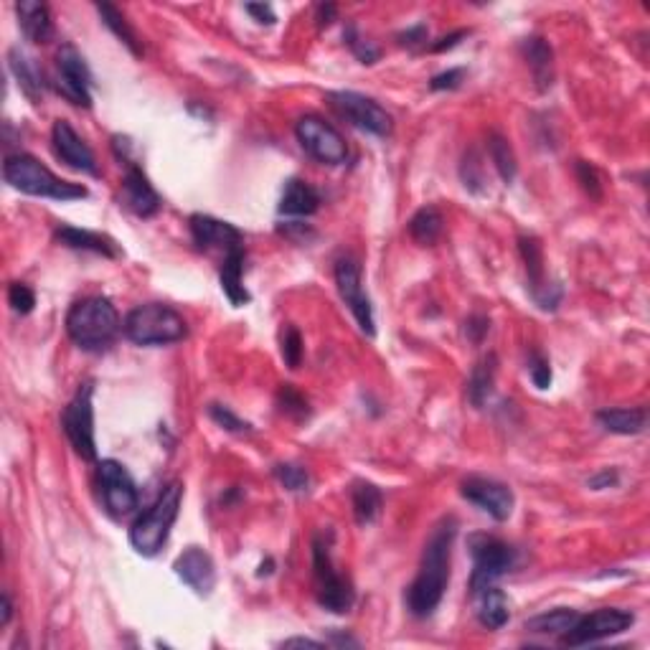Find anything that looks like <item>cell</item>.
I'll use <instances>...</instances> for the list:
<instances>
[{
  "instance_id": "6da1fadb",
  "label": "cell",
  "mask_w": 650,
  "mask_h": 650,
  "mask_svg": "<svg viewBox=\"0 0 650 650\" xmlns=\"http://www.w3.org/2000/svg\"><path fill=\"white\" fill-rule=\"evenodd\" d=\"M458 539V518L447 516L432 529L414 582L407 587V610L414 617H430L440 607L450 582L452 546Z\"/></svg>"
},
{
  "instance_id": "7a4b0ae2",
  "label": "cell",
  "mask_w": 650,
  "mask_h": 650,
  "mask_svg": "<svg viewBox=\"0 0 650 650\" xmlns=\"http://www.w3.org/2000/svg\"><path fill=\"white\" fill-rule=\"evenodd\" d=\"M122 320L110 298L92 295L77 300L67 313V333L82 351L102 353L115 343Z\"/></svg>"
},
{
  "instance_id": "3957f363",
  "label": "cell",
  "mask_w": 650,
  "mask_h": 650,
  "mask_svg": "<svg viewBox=\"0 0 650 650\" xmlns=\"http://www.w3.org/2000/svg\"><path fill=\"white\" fill-rule=\"evenodd\" d=\"M3 178L16 191L28 193V196H41V199L77 201L89 196L87 188L79 186V183L64 181L54 171H49L39 158L28 153L8 155L6 163H3Z\"/></svg>"
},
{
  "instance_id": "277c9868",
  "label": "cell",
  "mask_w": 650,
  "mask_h": 650,
  "mask_svg": "<svg viewBox=\"0 0 650 650\" xmlns=\"http://www.w3.org/2000/svg\"><path fill=\"white\" fill-rule=\"evenodd\" d=\"M183 501V483L181 480H171V483L160 491L153 506L143 513L130 529V544L143 557H155L163 546H166L168 536H171L173 524H176L178 511H181Z\"/></svg>"
},
{
  "instance_id": "5b68a950",
  "label": "cell",
  "mask_w": 650,
  "mask_h": 650,
  "mask_svg": "<svg viewBox=\"0 0 650 650\" xmlns=\"http://www.w3.org/2000/svg\"><path fill=\"white\" fill-rule=\"evenodd\" d=\"M122 331L135 346H168L188 336V323L171 305L145 303L127 313Z\"/></svg>"
},
{
  "instance_id": "8992f818",
  "label": "cell",
  "mask_w": 650,
  "mask_h": 650,
  "mask_svg": "<svg viewBox=\"0 0 650 650\" xmlns=\"http://www.w3.org/2000/svg\"><path fill=\"white\" fill-rule=\"evenodd\" d=\"M333 534H315L313 539V577H315V597L323 610L333 615H346L356 602V590L351 579L341 574L333 564Z\"/></svg>"
},
{
  "instance_id": "52a82bcc",
  "label": "cell",
  "mask_w": 650,
  "mask_h": 650,
  "mask_svg": "<svg viewBox=\"0 0 650 650\" xmlns=\"http://www.w3.org/2000/svg\"><path fill=\"white\" fill-rule=\"evenodd\" d=\"M468 546L470 557H473L470 592L485 587V584H498V579L506 577L516 567V549L498 536L473 534Z\"/></svg>"
},
{
  "instance_id": "ba28073f",
  "label": "cell",
  "mask_w": 650,
  "mask_h": 650,
  "mask_svg": "<svg viewBox=\"0 0 650 650\" xmlns=\"http://www.w3.org/2000/svg\"><path fill=\"white\" fill-rule=\"evenodd\" d=\"M61 427L67 432L74 452L79 458L94 463L97 460V440H94V384H82L72 402L61 414Z\"/></svg>"
},
{
  "instance_id": "9c48e42d",
  "label": "cell",
  "mask_w": 650,
  "mask_h": 650,
  "mask_svg": "<svg viewBox=\"0 0 650 650\" xmlns=\"http://www.w3.org/2000/svg\"><path fill=\"white\" fill-rule=\"evenodd\" d=\"M298 143L310 158L323 166H343L348 160V145L343 135L328 120L318 115H303L295 125Z\"/></svg>"
},
{
  "instance_id": "30bf717a",
  "label": "cell",
  "mask_w": 650,
  "mask_h": 650,
  "mask_svg": "<svg viewBox=\"0 0 650 650\" xmlns=\"http://www.w3.org/2000/svg\"><path fill=\"white\" fill-rule=\"evenodd\" d=\"M328 102H331L338 115L346 117L356 130H364V133L376 135V138L392 135V115H389L379 102L366 97V94L341 89V92H328Z\"/></svg>"
},
{
  "instance_id": "8fae6325",
  "label": "cell",
  "mask_w": 650,
  "mask_h": 650,
  "mask_svg": "<svg viewBox=\"0 0 650 650\" xmlns=\"http://www.w3.org/2000/svg\"><path fill=\"white\" fill-rule=\"evenodd\" d=\"M635 625V615L630 610H620V607H602V610L590 612V615H579L574 628L567 635H562V645L569 648H579V645H592L600 640L615 638V635L625 633Z\"/></svg>"
},
{
  "instance_id": "7c38bea8",
  "label": "cell",
  "mask_w": 650,
  "mask_h": 650,
  "mask_svg": "<svg viewBox=\"0 0 650 650\" xmlns=\"http://www.w3.org/2000/svg\"><path fill=\"white\" fill-rule=\"evenodd\" d=\"M336 287L341 300L346 303V308L351 310L356 323H359L361 333H366L369 338L376 336V318H374V305L371 298L364 290V277H361V265L353 257H341L336 262Z\"/></svg>"
},
{
  "instance_id": "4fadbf2b",
  "label": "cell",
  "mask_w": 650,
  "mask_h": 650,
  "mask_svg": "<svg viewBox=\"0 0 650 650\" xmlns=\"http://www.w3.org/2000/svg\"><path fill=\"white\" fill-rule=\"evenodd\" d=\"M518 252H521V259H524L531 298H534V303L539 305L541 310L554 313V310L562 305L564 287L559 285V282L546 277L544 249H541V242L536 237H531V234H524V237H518Z\"/></svg>"
},
{
  "instance_id": "5bb4252c",
  "label": "cell",
  "mask_w": 650,
  "mask_h": 650,
  "mask_svg": "<svg viewBox=\"0 0 650 650\" xmlns=\"http://www.w3.org/2000/svg\"><path fill=\"white\" fill-rule=\"evenodd\" d=\"M56 92L77 107H92V72L77 46L64 44L56 51Z\"/></svg>"
},
{
  "instance_id": "9a60e30c",
  "label": "cell",
  "mask_w": 650,
  "mask_h": 650,
  "mask_svg": "<svg viewBox=\"0 0 650 650\" xmlns=\"http://www.w3.org/2000/svg\"><path fill=\"white\" fill-rule=\"evenodd\" d=\"M97 483H100L105 508L112 516L122 518L138 511V485H135L133 475L127 473L125 465L117 463V460H100L97 463Z\"/></svg>"
},
{
  "instance_id": "2e32d148",
  "label": "cell",
  "mask_w": 650,
  "mask_h": 650,
  "mask_svg": "<svg viewBox=\"0 0 650 650\" xmlns=\"http://www.w3.org/2000/svg\"><path fill=\"white\" fill-rule=\"evenodd\" d=\"M460 493L465 501L478 506L480 511L488 513L496 521H508L516 506V496L506 483L496 478H485V475H468L460 483Z\"/></svg>"
},
{
  "instance_id": "e0dca14e",
  "label": "cell",
  "mask_w": 650,
  "mask_h": 650,
  "mask_svg": "<svg viewBox=\"0 0 650 650\" xmlns=\"http://www.w3.org/2000/svg\"><path fill=\"white\" fill-rule=\"evenodd\" d=\"M125 160V178H122V191L120 201L127 211H133L140 219H150L160 211L163 199L158 196V191L153 188V183L148 181L145 171L140 166H135L130 158Z\"/></svg>"
},
{
  "instance_id": "ac0fdd59",
  "label": "cell",
  "mask_w": 650,
  "mask_h": 650,
  "mask_svg": "<svg viewBox=\"0 0 650 650\" xmlns=\"http://www.w3.org/2000/svg\"><path fill=\"white\" fill-rule=\"evenodd\" d=\"M51 145H54V153L61 163H67L69 168L87 173V176H100L92 148L84 143L82 135L67 120L54 122V127H51Z\"/></svg>"
},
{
  "instance_id": "d6986e66",
  "label": "cell",
  "mask_w": 650,
  "mask_h": 650,
  "mask_svg": "<svg viewBox=\"0 0 650 650\" xmlns=\"http://www.w3.org/2000/svg\"><path fill=\"white\" fill-rule=\"evenodd\" d=\"M188 229H191L193 244L204 252H211V249H219V252H229L234 247H242L244 234L239 232L237 226L229 224V221L214 219L209 214H193L188 219Z\"/></svg>"
},
{
  "instance_id": "ffe728a7",
  "label": "cell",
  "mask_w": 650,
  "mask_h": 650,
  "mask_svg": "<svg viewBox=\"0 0 650 650\" xmlns=\"http://www.w3.org/2000/svg\"><path fill=\"white\" fill-rule=\"evenodd\" d=\"M173 569L178 579H183V584H188L196 595H211L216 587V564L209 551L201 546H188L176 559Z\"/></svg>"
},
{
  "instance_id": "44dd1931",
  "label": "cell",
  "mask_w": 650,
  "mask_h": 650,
  "mask_svg": "<svg viewBox=\"0 0 650 650\" xmlns=\"http://www.w3.org/2000/svg\"><path fill=\"white\" fill-rule=\"evenodd\" d=\"M473 602L475 615H478L483 628L501 630L511 620V602L498 584H485V587L473 590Z\"/></svg>"
},
{
  "instance_id": "7402d4cb",
  "label": "cell",
  "mask_w": 650,
  "mask_h": 650,
  "mask_svg": "<svg viewBox=\"0 0 650 650\" xmlns=\"http://www.w3.org/2000/svg\"><path fill=\"white\" fill-rule=\"evenodd\" d=\"M54 239L69 249H82V252L102 254V257H110V259L122 257V249L117 247L115 239L105 237V234H100V232L79 229V226L59 224L54 229Z\"/></svg>"
},
{
  "instance_id": "603a6c76",
  "label": "cell",
  "mask_w": 650,
  "mask_h": 650,
  "mask_svg": "<svg viewBox=\"0 0 650 650\" xmlns=\"http://www.w3.org/2000/svg\"><path fill=\"white\" fill-rule=\"evenodd\" d=\"M244 259H247V252L242 247H234L224 254V262L219 267V282L224 295L229 298V303L234 308H242V305L252 303V295L244 287Z\"/></svg>"
},
{
  "instance_id": "cb8c5ba5",
  "label": "cell",
  "mask_w": 650,
  "mask_h": 650,
  "mask_svg": "<svg viewBox=\"0 0 650 650\" xmlns=\"http://www.w3.org/2000/svg\"><path fill=\"white\" fill-rule=\"evenodd\" d=\"M18 26H21L23 36L34 44H49L54 36V21H51V11L46 3L39 0H21L16 3Z\"/></svg>"
},
{
  "instance_id": "d4e9b609",
  "label": "cell",
  "mask_w": 650,
  "mask_h": 650,
  "mask_svg": "<svg viewBox=\"0 0 650 650\" xmlns=\"http://www.w3.org/2000/svg\"><path fill=\"white\" fill-rule=\"evenodd\" d=\"M8 69H11L13 79L18 82L21 92L26 94L28 100L34 102V105H39L46 82H44V74H41V69L36 67V61L31 59V56H28L21 46H13V49L8 51Z\"/></svg>"
},
{
  "instance_id": "484cf974",
  "label": "cell",
  "mask_w": 650,
  "mask_h": 650,
  "mask_svg": "<svg viewBox=\"0 0 650 650\" xmlns=\"http://www.w3.org/2000/svg\"><path fill=\"white\" fill-rule=\"evenodd\" d=\"M521 54L529 64L539 92L551 89V84H554V51H551L549 41L541 39V36H529V39L521 41Z\"/></svg>"
},
{
  "instance_id": "4316f807",
  "label": "cell",
  "mask_w": 650,
  "mask_h": 650,
  "mask_svg": "<svg viewBox=\"0 0 650 650\" xmlns=\"http://www.w3.org/2000/svg\"><path fill=\"white\" fill-rule=\"evenodd\" d=\"M602 430L612 435H640L648 427V409L645 407H612L597 412Z\"/></svg>"
},
{
  "instance_id": "83f0119b",
  "label": "cell",
  "mask_w": 650,
  "mask_h": 650,
  "mask_svg": "<svg viewBox=\"0 0 650 650\" xmlns=\"http://www.w3.org/2000/svg\"><path fill=\"white\" fill-rule=\"evenodd\" d=\"M320 209V196L308 181L300 178H290L285 183V191L280 196V211L282 216H310Z\"/></svg>"
},
{
  "instance_id": "f1b7e54d",
  "label": "cell",
  "mask_w": 650,
  "mask_h": 650,
  "mask_svg": "<svg viewBox=\"0 0 650 650\" xmlns=\"http://www.w3.org/2000/svg\"><path fill=\"white\" fill-rule=\"evenodd\" d=\"M351 506L356 524L369 526L379 518L381 506H384V493L379 485H374L371 480H353L351 485Z\"/></svg>"
},
{
  "instance_id": "f546056e",
  "label": "cell",
  "mask_w": 650,
  "mask_h": 650,
  "mask_svg": "<svg viewBox=\"0 0 650 650\" xmlns=\"http://www.w3.org/2000/svg\"><path fill=\"white\" fill-rule=\"evenodd\" d=\"M498 376V356L496 353H488L478 364L473 366L468 379V399L475 409L483 407L488 402V397L493 394V386H496Z\"/></svg>"
},
{
  "instance_id": "4dcf8cb0",
  "label": "cell",
  "mask_w": 650,
  "mask_h": 650,
  "mask_svg": "<svg viewBox=\"0 0 650 650\" xmlns=\"http://www.w3.org/2000/svg\"><path fill=\"white\" fill-rule=\"evenodd\" d=\"M442 229H445V219H442L437 206H422V209L409 219V237L417 244H422V247L435 244L437 239L442 237Z\"/></svg>"
},
{
  "instance_id": "1f68e13d",
  "label": "cell",
  "mask_w": 650,
  "mask_h": 650,
  "mask_svg": "<svg viewBox=\"0 0 650 650\" xmlns=\"http://www.w3.org/2000/svg\"><path fill=\"white\" fill-rule=\"evenodd\" d=\"M577 620L579 612L567 610V607H557V610L541 612V615L526 620V630L536 635H557V638H562V635H567L569 630L574 628Z\"/></svg>"
},
{
  "instance_id": "d6a6232c",
  "label": "cell",
  "mask_w": 650,
  "mask_h": 650,
  "mask_svg": "<svg viewBox=\"0 0 650 650\" xmlns=\"http://www.w3.org/2000/svg\"><path fill=\"white\" fill-rule=\"evenodd\" d=\"M97 11H100L102 21H105V26L110 28L112 34L117 36V39L122 41V44L127 46V49L133 51L135 56H143V46H140L138 41V34L133 31V26L127 23V18L122 16L120 11H117L112 3H97Z\"/></svg>"
},
{
  "instance_id": "836d02e7",
  "label": "cell",
  "mask_w": 650,
  "mask_h": 650,
  "mask_svg": "<svg viewBox=\"0 0 650 650\" xmlns=\"http://www.w3.org/2000/svg\"><path fill=\"white\" fill-rule=\"evenodd\" d=\"M488 155H491L493 166H496L498 176L503 178V183L511 186V183L516 181L518 163H516V155H513V148L508 145V140L503 138L501 133L488 135Z\"/></svg>"
},
{
  "instance_id": "e575fe53",
  "label": "cell",
  "mask_w": 650,
  "mask_h": 650,
  "mask_svg": "<svg viewBox=\"0 0 650 650\" xmlns=\"http://www.w3.org/2000/svg\"><path fill=\"white\" fill-rule=\"evenodd\" d=\"M277 407L285 417L295 419V422H305L310 417V404L303 394L295 389L292 384H282L280 392H277Z\"/></svg>"
},
{
  "instance_id": "d590c367",
  "label": "cell",
  "mask_w": 650,
  "mask_h": 650,
  "mask_svg": "<svg viewBox=\"0 0 650 650\" xmlns=\"http://www.w3.org/2000/svg\"><path fill=\"white\" fill-rule=\"evenodd\" d=\"M275 478L280 480L282 488H287L290 493H308L310 488V473L298 463H277L272 468Z\"/></svg>"
},
{
  "instance_id": "8d00e7d4",
  "label": "cell",
  "mask_w": 650,
  "mask_h": 650,
  "mask_svg": "<svg viewBox=\"0 0 650 650\" xmlns=\"http://www.w3.org/2000/svg\"><path fill=\"white\" fill-rule=\"evenodd\" d=\"M280 351H282V361H285L290 369H298L300 364H303V336H300V331L295 328V325L287 323L285 328H282V336H280Z\"/></svg>"
},
{
  "instance_id": "74e56055",
  "label": "cell",
  "mask_w": 650,
  "mask_h": 650,
  "mask_svg": "<svg viewBox=\"0 0 650 650\" xmlns=\"http://www.w3.org/2000/svg\"><path fill=\"white\" fill-rule=\"evenodd\" d=\"M343 39H346L348 49L353 51V56H356V59H359L361 64H374V61H379L381 51L376 49V46L371 44V41H366L364 36L359 34V28L353 26V23L346 28V34H343Z\"/></svg>"
},
{
  "instance_id": "f35d334b",
  "label": "cell",
  "mask_w": 650,
  "mask_h": 650,
  "mask_svg": "<svg viewBox=\"0 0 650 650\" xmlns=\"http://www.w3.org/2000/svg\"><path fill=\"white\" fill-rule=\"evenodd\" d=\"M209 417L214 419L216 425L224 427L226 432H237V435H244V432H252V425L247 419H242L239 414H234L226 404H209Z\"/></svg>"
},
{
  "instance_id": "ab89813d",
  "label": "cell",
  "mask_w": 650,
  "mask_h": 650,
  "mask_svg": "<svg viewBox=\"0 0 650 650\" xmlns=\"http://www.w3.org/2000/svg\"><path fill=\"white\" fill-rule=\"evenodd\" d=\"M574 173H577V181L582 183V188L590 193V199L600 201L602 199V176L592 163L587 160H577L574 163Z\"/></svg>"
},
{
  "instance_id": "60d3db41",
  "label": "cell",
  "mask_w": 650,
  "mask_h": 650,
  "mask_svg": "<svg viewBox=\"0 0 650 650\" xmlns=\"http://www.w3.org/2000/svg\"><path fill=\"white\" fill-rule=\"evenodd\" d=\"M8 303H11V308L18 315H28L36 308V292L28 285H23V282H13L8 287Z\"/></svg>"
},
{
  "instance_id": "b9f144b4",
  "label": "cell",
  "mask_w": 650,
  "mask_h": 650,
  "mask_svg": "<svg viewBox=\"0 0 650 650\" xmlns=\"http://www.w3.org/2000/svg\"><path fill=\"white\" fill-rule=\"evenodd\" d=\"M529 376L534 381L536 389H549L551 386V364L541 351H531L529 356Z\"/></svg>"
},
{
  "instance_id": "7bdbcfd3",
  "label": "cell",
  "mask_w": 650,
  "mask_h": 650,
  "mask_svg": "<svg viewBox=\"0 0 650 650\" xmlns=\"http://www.w3.org/2000/svg\"><path fill=\"white\" fill-rule=\"evenodd\" d=\"M491 333V318L488 315H470L465 320V336H468L470 343H483V338Z\"/></svg>"
},
{
  "instance_id": "ee69618b",
  "label": "cell",
  "mask_w": 650,
  "mask_h": 650,
  "mask_svg": "<svg viewBox=\"0 0 650 650\" xmlns=\"http://www.w3.org/2000/svg\"><path fill=\"white\" fill-rule=\"evenodd\" d=\"M465 79V69H447V72L437 74L430 79L432 92H445V89H458Z\"/></svg>"
},
{
  "instance_id": "f6af8a7d",
  "label": "cell",
  "mask_w": 650,
  "mask_h": 650,
  "mask_svg": "<svg viewBox=\"0 0 650 650\" xmlns=\"http://www.w3.org/2000/svg\"><path fill=\"white\" fill-rule=\"evenodd\" d=\"M460 173H463L465 188H470V191H480V183H483V176H480V163H478V160H475V155H465L463 168H460Z\"/></svg>"
},
{
  "instance_id": "bcb514c9",
  "label": "cell",
  "mask_w": 650,
  "mask_h": 650,
  "mask_svg": "<svg viewBox=\"0 0 650 650\" xmlns=\"http://www.w3.org/2000/svg\"><path fill=\"white\" fill-rule=\"evenodd\" d=\"M617 483H620V473H617L615 468L600 470V473L592 475V478L587 480V485H590L592 491H605V488H615Z\"/></svg>"
},
{
  "instance_id": "7dc6e473",
  "label": "cell",
  "mask_w": 650,
  "mask_h": 650,
  "mask_svg": "<svg viewBox=\"0 0 650 650\" xmlns=\"http://www.w3.org/2000/svg\"><path fill=\"white\" fill-rule=\"evenodd\" d=\"M244 11H247L254 21L262 23V26H272V23L277 21L272 6H265V3H247V6H244Z\"/></svg>"
},
{
  "instance_id": "c3c4849f",
  "label": "cell",
  "mask_w": 650,
  "mask_h": 650,
  "mask_svg": "<svg viewBox=\"0 0 650 650\" xmlns=\"http://www.w3.org/2000/svg\"><path fill=\"white\" fill-rule=\"evenodd\" d=\"M463 39H468V31H465V28H460V31H452V34L442 36V39H437L435 44H430V51L432 54H442V51L455 49V46H458Z\"/></svg>"
},
{
  "instance_id": "681fc988",
  "label": "cell",
  "mask_w": 650,
  "mask_h": 650,
  "mask_svg": "<svg viewBox=\"0 0 650 650\" xmlns=\"http://www.w3.org/2000/svg\"><path fill=\"white\" fill-rule=\"evenodd\" d=\"M397 39H399V44H402V46H409V49H414V46H419L422 41H427V26H425V23H417V26L407 28L404 34H399Z\"/></svg>"
},
{
  "instance_id": "f907efd6",
  "label": "cell",
  "mask_w": 650,
  "mask_h": 650,
  "mask_svg": "<svg viewBox=\"0 0 650 650\" xmlns=\"http://www.w3.org/2000/svg\"><path fill=\"white\" fill-rule=\"evenodd\" d=\"M338 8L333 6V3H323V6H318V13H315V21H318V26H331L333 18H336Z\"/></svg>"
},
{
  "instance_id": "816d5d0a",
  "label": "cell",
  "mask_w": 650,
  "mask_h": 650,
  "mask_svg": "<svg viewBox=\"0 0 650 650\" xmlns=\"http://www.w3.org/2000/svg\"><path fill=\"white\" fill-rule=\"evenodd\" d=\"M325 640H313V638H287L282 643V648H325Z\"/></svg>"
},
{
  "instance_id": "f5cc1de1",
  "label": "cell",
  "mask_w": 650,
  "mask_h": 650,
  "mask_svg": "<svg viewBox=\"0 0 650 650\" xmlns=\"http://www.w3.org/2000/svg\"><path fill=\"white\" fill-rule=\"evenodd\" d=\"M0 612H3V615H0V628H8V623H11V617H13V602H11V595H8V592H3V595H0Z\"/></svg>"
},
{
  "instance_id": "db71d44e",
  "label": "cell",
  "mask_w": 650,
  "mask_h": 650,
  "mask_svg": "<svg viewBox=\"0 0 650 650\" xmlns=\"http://www.w3.org/2000/svg\"><path fill=\"white\" fill-rule=\"evenodd\" d=\"M328 645H336V648H359V640L356 638H351V635L348 633H333L331 635V640H328Z\"/></svg>"
}]
</instances>
